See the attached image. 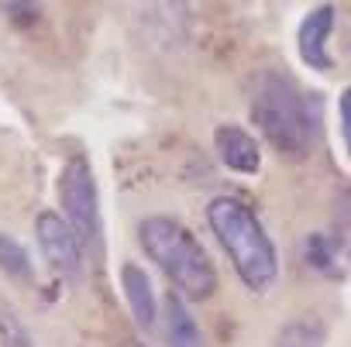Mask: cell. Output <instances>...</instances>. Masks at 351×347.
Wrapping results in <instances>:
<instances>
[{
  "label": "cell",
  "mask_w": 351,
  "mask_h": 347,
  "mask_svg": "<svg viewBox=\"0 0 351 347\" xmlns=\"http://www.w3.org/2000/svg\"><path fill=\"white\" fill-rule=\"evenodd\" d=\"M138 244L141 251L162 268V275L172 282V289L183 299L204 303L217 292V268L197 234L176 217L152 214L138 224Z\"/></svg>",
  "instance_id": "obj_1"
},
{
  "label": "cell",
  "mask_w": 351,
  "mask_h": 347,
  "mask_svg": "<svg viewBox=\"0 0 351 347\" xmlns=\"http://www.w3.org/2000/svg\"><path fill=\"white\" fill-rule=\"evenodd\" d=\"M207 224L224 255L231 258V268L245 282V289H252L255 296L269 292L279 279V255L255 210L234 196H217L207 207Z\"/></svg>",
  "instance_id": "obj_2"
},
{
  "label": "cell",
  "mask_w": 351,
  "mask_h": 347,
  "mask_svg": "<svg viewBox=\"0 0 351 347\" xmlns=\"http://www.w3.org/2000/svg\"><path fill=\"white\" fill-rule=\"evenodd\" d=\"M252 120L265 134V141L289 158H306L317 138V120L306 93L276 69H265L252 90Z\"/></svg>",
  "instance_id": "obj_3"
},
{
  "label": "cell",
  "mask_w": 351,
  "mask_h": 347,
  "mask_svg": "<svg viewBox=\"0 0 351 347\" xmlns=\"http://www.w3.org/2000/svg\"><path fill=\"white\" fill-rule=\"evenodd\" d=\"M59 203H62L66 220H69L73 234L80 237L83 251H100V244H104L100 193H97V176L83 155L69 158L59 172Z\"/></svg>",
  "instance_id": "obj_4"
},
{
  "label": "cell",
  "mask_w": 351,
  "mask_h": 347,
  "mask_svg": "<svg viewBox=\"0 0 351 347\" xmlns=\"http://www.w3.org/2000/svg\"><path fill=\"white\" fill-rule=\"evenodd\" d=\"M35 237H38V248H42L45 261L52 265V272L59 279H66L69 285L80 282V275H83V244L73 234L69 220L59 217L56 210H42L35 217Z\"/></svg>",
  "instance_id": "obj_5"
},
{
  "label": "cell",
  "mask_w": 351,
  "mask_h": 347,
  "mask_svg": "<svg viewBox=\"0 0 351 347\" xmlns=\"http://www.w3.org/2000/svg\"><path fill=\"white\" fill-rule=\"evenodd\" d=\"M334 8L330 4H320V8H313L303 21H300V28H296V52H300V59H303V66L306 69H313V73H330L334 69V59H330V52H327V38H330V31H334Z\"/></svg>",
  "instance_id": "obj_6"
},
{
  "label": "cell",
  "mask_w": 351,
  "mask_h": 347,
  "mask_svg": "<svg viewBox=\"0 0 351 347\" xmlns=\"http://www.w3.org/2000/svg\"><path fill=\"white\" fill-rule=\"evenodd\" d=\"M214 148H217V158L224 162V168L238 172V176H255L262 168L258 141L238 124H221L214 131Z\"/></svg>",
  "instance_id": "obj_7"
},
{
  "label": "cell",
  "mask_w": 351,
  "mask_h": 347,
  "mask_svg": "<svg viewBox=\"0 0 351 347\" xmlns=\"http://www.w3.org/2000/svg\"><path fill=\"white\" fill-rule=\"evenodd\" d=\"M121 289H124V299L138 320L141 330H152L158 323V303H155V289H152V279L141 265L134 261H124L121 265Z\"/></svg>",
  "instance_id": "obj_8"
},
{
  "label": "cell",
  "mask_w": 351,
  "mask_h": 347,
  "mask_svg": "<svg viewBox=\"0 0 351 347\" xmlns=\"http://www.w3.org/2000/svg\"><path fill=\"white\" fill-rule=\"evenodd\" d=\"M162 320H165V344L169 347H204V333L180 292H169L162 303Z\"/></svg>",
  "instance_id": "obj_9"
},
{
  "label": "cell",
  "mask_w": 351,
  "mask_h": 347,
  "mask_svg": "<svg viewBox=\"0 0 351 347\" xmlns=\"http://www.w3.org/2000/svg\"><path fill=\"white\" fill-rule=\"evenodd\" d=\"M300 258L310 272L324 275V279H341V251L337 241L327 234H306L300 244Z\"/></svg>",
  "instance_id": "obj_10"
},
{
  "label": "cell",
  "mask_w": 351,
  "mask_h": 347,
  "mask_svg": "<svg viewBox=\"0 0 351 347\" xmlns=\"http://www.w3.org/2000/svg\"><path fill=\"white\" fill-rule=\"evenodd\" d=\"M327 326L320 316H296L276 333V347H324Z\"/></svg>",
  "instance_id": "obj_11"
},
{
  "label": "cell",
  "mask_w": 351,
  "mask_h": 347,
  "mask_svg": "<svg viewBox=\"0 0 351 347\" xmlns=\"http://www.w3.org/2000/svg\"><path fill=\"white\" fill-rule=\"evenodd\" d=\"M0 272H8L11 279H32L28 251L14 237H8V234H0Z\"/></svg>",
  "instance_id": "obj_12"
},
{
  "label": "cell",
  "mask_w": 351,
  "mask_h": 347,
  "mask_svg": "<svg viewBox=\"0 0 351 347\" xmlns=\"http://www.w3.org/2000/svg\"><path fill=\"white\" fill-rule=\"evenodd\" d=\"M334 227H337V251H344V261L351 268V186L337 193V214H334Z\"/></svg>",
  "instance_id": "obj_13"
},
{
  "label": "cell",
  "mask_w": 351,
  "mask_h": 347,
  "mask_svg": "<svg viewBox=\"0 0 351 347\" xmlns=\"http://www.w3.org/2000/svg\"><path fill=\"white\" fill-rule=\"evenodd\" d=\"M0 340H4V347H35L32 333L25 330V323L11 309H0Z\"/></svg>",
  "instance_id": "obj_14"
},
{
  "label": "cell",
  "mask_w": 351,
  "mask_h": 347,
  "mask_svg": "<svg viewBox=\"0 0 351 347\" xmlns=\"http://www.w3.org/2000/svg\"><path fill=\"white\" fill-rule=\"evenodd\" d=\"M337 117H341V138H344V148L351 155V86L341 93L337 100Z\"/></svg>",
  "instance_id": "obj_15"
},
{
  "label": "cell",
  "mask_w": 351,
  "mask_h": 347,
  "mask_svg": "<svg viewBox=\"0 0 351 347\" xmlns=\"http://www.w3.org/2000/svg\"><path fill=\"white\" fill-rule=\"evenodd\" d=\"M124 347H145V344H138V340H128V344H124Z\"/></svg>",
  "instance_id": "obj_16"
}]
</instances>
